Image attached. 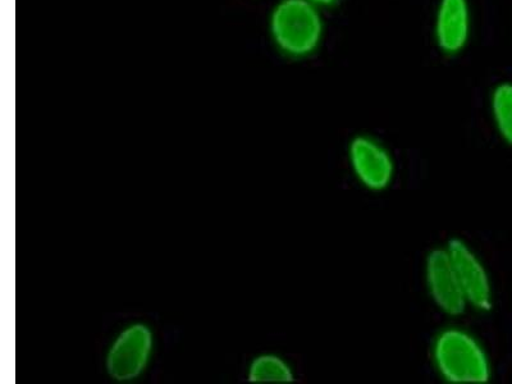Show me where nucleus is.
Masks as SVG:
<instances>
[{
  "label": "nucleus",
  "mask_w": 512,
  "mask_h": 384,
  "mask_svg": "<svg viewBox=\"0 0 512 384\" xmlns=\"http://www.w3.org/2000/svg\"><path fill=\"white\" fill-rule=\"evenodd\" d=\"M489 113L498 136L512 148V82L502 81L492 89Z\"/></svg>",
  "instance_id": "9"
},
{
  "label": "nucleus",
  "mask_w": 512,
  "mask_h": 384,
  "mask_svg": "<svg viewBox=\"0 0 512 384\" xmlns=\"http://www.w3.org/2000/svg\"><path fill=\"white\" fill-rule=\"evenodd\" d=\"M472 32L470 0H438L433 17V39L443 56L456 57L463 53Z\"/></svg>",
  "instance_id": "7"
},
{
  "label": "nucleus",
  "mask_w": 512,
  "mask_h": 384,
  "mask_svg": "<svg viewBox=\"0 0 512 384\" xmlns=\"http://www.w3.org/2000/svg\"><path fill=\"white\" fill-rule=\"evenodd\" d=\"M424 281L432 303L442 314L457 318L468 312V303L445 246L433 248L425 256Z\"/></svg>",
  "instance_id": "6"
},
{
  "label": "nucleus",
  "mask_w": 512,
  "mask_h": 384,
  "mask_svg": "<svg viewBox=\"0 0 512 384\" xmlns=\"http://www.w3.org/2000/svg\"><path fill=\"white\" fill-rule=\"evenodd\" d=\"M431 358L443 381L451 384H487L493 365L479 338L463 327H446L433 338Z\"/></svg>",
  "instance_id": "2"
},
{
  "label": "nucleus",
  "mask_w": 512,
  "mask_h": 384,
  "mask_svg": "<svg viewBox=\"0 0 512 384\" xmlns=\"http://www.w3.org/2000/svg\"><path fill=\"white\" fill-rule=\"evenodd\" d=\"M246 381L253 384H290L296 372L290 361L276 352H262L250 360Z\"/></svg>",
  "instance_id": "8"
},
{
  "label": "nucleus",
  "mask_w": 512,
  "mask_h": 384,
  "mask_svg": "<svg viewBox=\"0 0 512 384\" xmlns=\"http://www.w3.org/2000/svg\"><path fill=\"white\" fill-rule=\"evenodd\" d=\"M445 248L469 309L483 314L492 312L495 288L486 263L472 245L459 237L448 240Z\"/></svg>",
  "instance_id": "4"
},
{
  "label": "nucleus",
  "mask_w": 512,
  "mask_h": 384,
  "mask_svg": "<svg viewBox=\"0 0 512 384\" xmlns=\"http://www.w3.org/2000/svg\"><path fill=\"white\" fill-rule=\"evenodd\" d=\"M347 162L355 180L370 192H383L395 181L396 162L390 149L368 134H359L347 145Z\"/></svg>",
  "instance_id": "5"
},
{
  "label": "nucleus",
  "mask_w": 512,
  "mask_h": 384,
  "mask_svg": "<svg viewBox=\"0 0 512 384\" xmlns=\"http://www.w3.org/2000/svg\"><path fill=\"white\" fill-rule=\"evenodd\" d=\"M155 344L157 338L150 324L136 320L123 326L105 351L108 378L120 384L140 381L153 363Z\"/></svg>",
  "instance_id": "3"
},
{
  "label": "nucleus",
  "mask_w": 512,
  "mask_h": 384,
  "mask_svg": "<svg viewBox=\"0 0 512 384\" xmlns=\"http://www.w3.org/2000/svg\"><path fill=\"white\" fill-rule=\"evenodd\" d=\"M309 2L315 4L320 9H327L335 7L336 4L340 3V0H309Z\"/></svg>",
  "instance_id": "10"
},
{
  "label": "nucleus",
  "mask_w": 512,
  "mask_h": 384,
  "mask_svg": "<svg viewBox=\"0 0 512 384\" xmlns=\"http://www.w3.org/2000/svg\"><path fill=\"white\" fill-rule=\"evenodd\" d=\"M268 34L283 57L292 61L313 57L326 34L323 9L309 0H277L269 13Z\"/></svg>",
  "instance_id": "1"
}]
</instances>
